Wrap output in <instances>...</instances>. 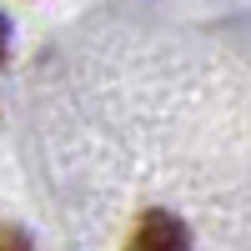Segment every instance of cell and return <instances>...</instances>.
Returning <instances> with one entry per match:
<instances>
[{
  "label": "cell",
  "mask_w": 251,
  "mask_h": 251,
  "mask_svg": "<svg viewBox=\"0 0 251 251\" xmlns=\"http://www.w3.org/2000/svg\"><path fill=\"white\" fill-rule=\"evenodd\" d=\"M5 50H10V25H5V15H0V60H5Z\"/></svg>",
  "instance_id": "obj_3"
},
{
  "label": "cell",
  "mask_w": 251,
  "mask_h": 251,
  "mask_svg": "<svg viewBox=\"0 0 251 251\" xmlns=\"http://www.w3.org/2000/svg\"><path fill=\"white\" fill-rule=\"evenodd\" d=\"M0 251H35V246L20 226H0Z\"/></svg>",
  "instance_id": "obj_2"
},
{
  "label": "cell",
  "mask_w": 251,
  "mask_h": 251,
  "mask_svg": "<svg viewBox=\"0 0 251 251\" xmlns=\"http://www.w3.org/2000/svg\"><path fill=\"white\" fill-rule=\"evenodd\" d=\"M131 251H191V236L171 211H146L131 236Z\"/></svg>",
  "instance_id": "obj_1"
}]
</instances>
